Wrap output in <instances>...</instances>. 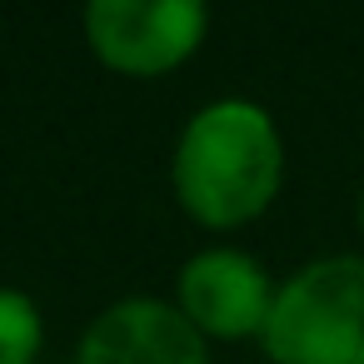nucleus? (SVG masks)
I'll return each instance as SVG.
<instances>
[{
	"instance_id": "nucleus-1",
	"label": "nucleus",
	"mask_w": 364,
	"mask_h": 364,
	"mask_svg": "<svg viewBox=\"0 0 364 364\" xmlns=\"http://www.w3.org/2000/svg\"><path fill=\"white\" fill-rule=\"evenodd\" d=\"M284 175V150L274 120L250 100H220L200 110L175 150V195L180 205L215 230L255 220Z\"/></svg>"
},
{
	"instance_id": "nucleus-2",
	"label": "nucleus",
	"mask_w": 364,
	"mask_h": 364,
	"mask_svg": "<svg viewBox=\"0 0 364 364\" xmlns=\"http://www.w3.org/2000/svg\"><path fill=\"white\" fill-rule=\"evenodd\" d=\"M259 339L274 364H364V259L334 255L284 279Z\"/></svg>"
},
{
	"instance_id": "nucleus-3",
	"label": "nucleus",
	"mask_w": 364,
	"mask_h": 364,
	"mask_svg": "<svg viewBox=\"0 0 364 364\" xmlns=\"http://www.w3.org/2000/svg\"><path fill=\"white\" fill-rule=\"evenodd\" d=\"M205 21L200 0H95L85 11V36L110 70L160 75L205 41Z\"/></svg>"
},
{
	"instance_id": "nucleus-4",
	"label": "nucleus",
	"mask_w": 364,
	"mask_h": 364,
	"mask_svg": "<svg viewBox=\"0 0 364 364\" xmlns=\"http://www.w3.org/2000/svg\"><path fill=\"white\" fill-rule=\"evenodd\" d=\"M269 279L240 250H205L180 269V314L200 334H259L269 319Z\"/></svg>"
},
{
	"instance_id": "nucleus-5",
	"label": "nucleus",
	"mask_w": 364,
	"mask_h": 364,
	"mask_svg": "<svg viewBox=\"0 0 364 364\" xmlns=\"http://www.w3.org/2000/svg\"><path fill=\"white\" fill-rule=\"evenodd\" d=\"M75 364H210L200 329L160 299L110 304L80 339Z\"/></svg>"
},
{
	"instance_id": "nucleus-6",
	"label": "nucleus",
	"mask_w": 364,
	"mask_h": 364,
	"mask_svg": "<svg viewBox=\"0 0 364 364\" xmlns=\"http://www.w3.org/2000/svg\"><path fill=\"white\" fill-rule=\"evenodd\" d=\"M41 354V309L21 289H0V364H31Z\"/></svg>"
},
{
	"instance_id": "nucleus-7",
	"label": "nucleus",
	"mask_w": 364,
	"mask_h": 364,
	"mask_svg": "<svg viewBox=\"0 0 364 364\" xmlns=\"http://www.w3.org/2000/svg\"><path fill=\"white\" fill-rule=\"evenodd\" d=\"M359 220H364V205H359Z\"/></svg>"
}]
</instances>
